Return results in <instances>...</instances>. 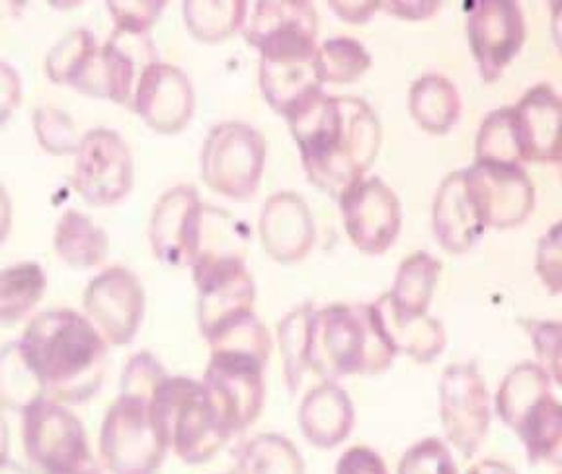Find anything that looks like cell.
Instances as JSON below:
<instances>
[{
  "label": "cell",
  "mask_w": 562,
  "mask_h": 474,
  "mask_svg": "<svg viewBox=\"0 0 562 474\" xmlns=\"http://www.w3.org/2000/svg\"><path fill=\"white\" fill-rule=\"evenodd\" d=\"M308 182L338 200L378 158L383 129L371 105L323 90L285 115Z\"/></svg>",
  "instance_id": "cell-1"
},
{
  "label": "cell",
  "mask_w": 562,
  "mask_h": 474,
  "mask_svg": "<svg viewBox=\"0 0 562 474\" xmlns=\"http://www.w3.org/2000/svg\"><path fill=\"white\" fill-rule=\"evenodd\" d=\"M20 342L44 381L47 400L65 406L87 403L104 385L108 343L77 311L40 313Z\"/></svg>",
  "instance_id": "cell-2"
},
{
  "label": "cell",
  "mask_w": 562,
  "mask_h": 474,
  "mask_svg": "<svg viewBox=\"0 0 562 474\" xmlns=\"http://www.w3.org/2000/svg\"><path fill=\"white\" fill-rule=\"evenodd\" d=\"M395 358L371 303L313 308L307 330L308 373L323 381L381 375Z\"/></svg>",
  "instance_id": "cell-3"
},
{
  "label": "cell",
  "mask_w": 562,
  "mask_h": 474,
  "mask_svg": "<svg viewBox=\"0 0 562 474\" xmlns=\"http://www.w3.org/2000/svg\"><path fill=\"white\" fill-rule=\"evenodd\" d=\"M553 385L537 363L524 361L509 369L494 396V410L518 436L531 465L561 459L562 408Z\"/></svg>",
  "instance_id": "cell-4"
},
{
  "label": "cell",
  "mask_w": 562,
  "mask_h": 474,
  "mask_svg": "<svg viewBox=\"0 0 562 474\" xmlns=\"http://www.w3.org/2000/svg\"><path fill=\"white\" fill-rule=\"evenodd\" d=\"M150 410L168 448L188 465L207 463L231 439L202 381L165 379L150 400Z\"/></svg>",
  "instance_id": "cell-5"
},
{
  "label": "cell",
  "mask_w": 562,
  "mask_h": 474,
  "mask_svg": "<svg viewBox=\"0 0 562 474\" xmlns=\"http://www.w3.org/2000/svg\"><path fill=\"white\" fill-rule=\"evenodd\" d=\"M168 449L149 398L117 396L100 430V455L110 474H157Z\"/></svg>",
  "instance_id": "cell-6"
},
{
  "label": "cell",
  "mask_w": 562,
  "mask_h": 474,
  "mask_svg": "<svg viewBox=\"0 0 562 474\" xmlns=\"http://www.w3.org/2000/svg\"><path fill=\"white\" fill-rule=\"evenodd\" d=\"M266 153V139L252 125L220 123L203 143V182L223 198L246 202L262 182Z\"/></svg>",
  "instance_id": "cell-7"
},
{
  "label": "cell",
  "mask_w": 562,
  "mask_h": 474,
  "mask_svg": "<svg viewBox=\"0 0 562 474\" xmlns=\"http://www.w3.org/2000/svg\"><path fill=\"white\" fill-rule=\"evenodd\" d=\"M22 441L42 474H72L92 465L87 430L65 404L42 400L22 414Z\"/></svg>",
  "instance_id": "cell-8"
},
{
  "label": "cell",
  "mask_w": 562,
  "mask_h": 474,
  "mask_svg": "<svg viewBox=\"0 0 562 474\" xmlns=\"http://www.w3.org/2000/svg\"><path fill=\"white\" fill-rule=\"evenodd\" d=\"M158 63L157 47L149 35L125 34L114 30L104 45H98L85 69L70 88L98 100L132 108L140 75Z\"/></svg>",
  "instance_id": "cell-9"
},
{
  "label": "cell",
  "mask_w": 562,
  "mask_h": 474,
  "mask_svg": "<svg viewBox=\"0 0 562 474\" xmlns=\"http://www.w3.org/2000/svg\"><path fill=\"white\" fill-rule=\"evenodd\" d=\"M439 420L449 443L471 459L491 431V395L476 363H453L439 381Z\"/></svg>",
  "instance_id": "cell-10"
},
{
  "label": "cell",
  "mask_w": 562,
  "mask_h": 474,
  "mask_svg": "<svg viewBox=\"0 0 562 474\" xmlns=\"http://www.w3.org/2000/svg\"><path fill=\"white\" fill-rule=\"evenodd\" d=\"M72 188L94 207H112L133 188V157L120 133L97 127L85 133L75 150Z\"/></svg>",
  "instance_id": "cell-11"
},
{
  "label": "cell",
  "mask_w": 562,
  "mask_h": 474,
  "mask_svg": "<svg viewBox=\"0 0 562 474\" xmlns=\"http://www.w3.org/2000/svg\"><path fill=\"white\" fill-rule=\"evenodd\" d=\"M198 287V325L203 338L231 318L255 311L256 283L237 252H205L193 260Z\"/></svg>",
  "instance_id": "cell-12"
},
{
  "label": "cell",
  "mask_w": 562,
  "mask_h": 474,
  "mask_svg": "<svg viewBox=\"0 0 562 474\" xmlns=\"http://www.w3.org/2000/svg\"><path fill=\"white\" fill-rule=\"evenodd\" d=\"M82 305L85 316L108 346H127L143 325L147 297L132 270L112 266L88 283Z\"/></svg>",
  "instance_id": "cell-13"
},
{
  "label": "cell",
  "mask_w": 562,
  "mask_h": 474,
  "mask_svg": "<svg viewBox=\"0 0 562 474\" xmlns=\"http://www.w3.org/2000/svg\"><path fill=\"white\" fill-rule=\"evenodd\" d=\"M346 235L369 256L385 255L403 227L396 193L381 178H361L338 198Z\"/></svg>",
  "instance_id": "cell-14"
},
{
  "label": "cell",
  "mask_w": 562,
  "mask_h": 474,
  "mask_svg": "<svg viewBox=\"0 0 562 474\" xmlns=\"http://www.w3.org/2000/svg\"><path fill=\"white\" fill-rule=\"evenodd\" d=\"M266 368L250 358L211 353L202 383L231 436L250 428L262 413Z\"/></svg>",
  "instance_id": "cell-15"
},
{
  "label": "cell",
  "mask_w": 562,
  "mask_h": 474,
  "mask_svg": "<svg viewBox=\"0 0 562 474\" xmlns=\"http://www.w3.org/2000/svg\"><path fill=\"white\" fill-rule=\"evenodd\" d=\"M467 40L484 82L501 79L526 42V18L518 2L479 0L467 9Z\"/></svg>",
  "instance_id": "cell-16"
},
{
  "label": "cell",
  "mask_w": 562,
  "mask_h": 474,
  "mask_svg": "<svg viewBox=\"0 0 562 474\" xmlns=\"http://www.w3.org/2000/svg\"><path fill=\"white\" fill-rule=\"evenodd\" d=\"M200 193L190 184L170 188L158 198L149 223V240L158 262L190 268L200 246L203 215Z\"/></svg>",
  "instance_id": "cell-17"
},
{
  "label": "cell",
  "mask_w": 562,
  "mask_h": 474,
  "mask_svg": "<svg viewBox=\"0 0 562 474\" xmlns=\"http://www.w3.org/2000/svg\"><path fill=\"white\" fill-rule=\"evenodd\" d=\"M132 110L153 132L175 135L192 122L195 92L184 70L155 63L140 75L133 94Z\"/></svg>",
  "instance_id": "cell-18"
},
{
  "label": "cell",
  "mask_w": 562,
  "mask_h": 474,
  "mask_svg": "<svg viewBox=\"0 0 562 474\" xmlns=\"http://www.w3.org/2000/svg\"><path fill=\"white\" fill-rule=\"evenodd\" d=\"M260 90L273 112L290 114L323 87L318 45H288L260 53Z\"/></svg>",
  "instance_id": "cell-19"
},
{
  "label": "cell",
  "mask_w": 562,
  "mask_h": 474,
  "mask_svg": "<svg viewBox=\"0 0 562 474\" xmlns=\"http://www.w3.org/2000/svg\"><path fill=\"white\" fill-rule=\"evenodd\" d=\"M486 228L519 227L536 205V185L521 167L479 165L465 168Z\"/></svg>",
  "instance_id": "cell-20"
},
{
  "label": "cell",
  "mask_w": 562,
  "mask_h": 474,
  "mask_svg": "<svg viewBox=\"0 0 562 474\" xmlns=\"http://www.w3.org/2000/svg\"><path fill=\"white\" fill-rule=\"evenodd\" d=\"M431 227L439 246L449 255H465L483 237L486 223L467 170L451 172L439 184L434 198Z\"/></svg>",
  "instance_id": "cell-21"
},
{
  "label": "cell",
  "mask_w": 562,
  "mask_h": 474,
  "mask_svg": "<svg viewBox=\"0 0 562 474\" xmlns=\"http://www.w3.org/2000/svg\"><path fill=\"white\" fill-rule=\"evenodd\" d=\"M258 228L266 255L276 262H301L315 246V219L297 193L278 192L268 198Z\"/></svg>",
  "instance_id": "cell-22"
},
{
  "label": "cell",
  "mask_w": 562,
  "mask_h": 474,
  "mask_svg": "<svg viewBox=\"0 0 562 474\" xmlns=\"http://www.w3.org/2000/svg\"><path fill=\"white\" fill-rule=\"evenodd\" d=\"M524 162H561V98L551 84H537L514 105Z\"/></svg>",
  "instance_id": "cell-23"
},
{
  "label": "cell",
  "mask_w": 562,
  "mask_h": 474,
  "mask_svg": "<svg viewBox=\"0 0 562 474\" xmlns=\"http://www.w3.org/2000/svg\"><path fill=\"white\" fill-rule=\"evenodd\" d=\"M246 44L258 52L276 45L316 44L318 14L311 2H256L243 26Z\"/></svg>",
  "instance_id": "cell-24"
},
{
  "label": "cell",
  "mask_w": 562,
  "mask_h": 474,
  "mask_svg": "<svg viewBox=\"0 0 562 474\" xmlns=\"http://www.w3.org/2000/svg\"><path fill=\"white\" fill-rule=\"evenodd\" d=\"M356 410L350 396L336 381L311 388L299 406V426L311 445L334 449L350 438Z\"/></svg>",
  "instance_id": "cell-25"
},
{
  "label": "cell",
  "mask_w": 562,
  "mask_h": 474,
  "mask_svg": "<svg viewBox=\"0 0 562 474\" xmlns=\"http://www.w3.org/2000/svg\"><path fill=\"white\" fill-rule=\"evenodd\" d=\"M386 342L398 353H406L416 363H431L448 343L446 328L430 315H403L389 303L385 293L371 303Z\"/></svg>",
  "instance_id": "cell-26"
},
{
  "label": "cell",
  "mask_w": 562,
  "mask_h": 474,
  "mask_svg": "<svg viewBox=\"0 0 562 474\" xmlns=\"http://www.w3.org/2000/svg\"><path fill=\"white\" fill-rule=\"evenodd\" d=\"M55 252L63 262L77 270H90L102 266L110 250L104 228L77 210L65 211L53 235Z\"/></svg>",
  "instance_id": "cell-27"
},
{
  "label": "cell",
  "mask_w": 562,
  "mask_h": 474,
  "mask_svg": "<svg viewBox=\"0 0 562 474\" xmlns=\"http://www.w3.org/2000/svg\"><path fill=\"white\" fill-rule=\"evenodd\" d=\"M408 108L424 132L446 135L459 122L461 97L451 80L441 75H426L411 88Z\"/></svg>",
  "instance_id": "cell-28"
},
{
  "label": "cell",
  "mask_w": 562,
  "mask_h": 474,
  "mask_svg": "<svg viewBox=\"0 0 562 474\" xmlns=\"http://www.w3.org/2000/svg\"><path fill=\"white\" fill-rule=\"evenodd\" d=\"M441 262L428 252H414L398 266L393 290L385 293L389 303L403 315H428L436 293Z\"/></svg>",
  "instance_id": "cell-29"
},
{
  "label": "cell",
  "mask_w": 562,
  "mask_h": 474,
  "mask_svg": "<svg viewBox=\"0 0 562 474\" xmlns=\"http://www.w3.org/2000/svg\"><path fill=\"white\" fill-rule=\"evenodd\" d=\"M45 385L20 340L0 348V406L12 413H26L45 400Z\"/></svg>",
  "instance_id": "cell-30"
},
{
  "label": "cell",
  "mask_w": 562,
  "mask_h": 474,
  "mask_svg": "<svg viewBox=\"0 0 562 474\" xmlns=\"http://www.w3.org/2000/svg\"><path fill=\"white\" fill-rule=\"evenodd\" d=\"M47 278L35 262H20L0 270V328L18 325L44 298Z\"/></svg>",
  "instance_id": "cell-31"
},
{
  "label": "cell",
  "mask_w": 562,
  "mask_h": 474,
  "mask_svg": "<svg viewBox=\"0 0 562 474\" xmlns=\"http://www.w3.org/2000/svg\"><path fill=\"white\" fill-rule=\"evenodd\" d=\"M205 340L210 343L211 353L217 356H238L250 358L268 365L272 353V336L260 318L252 313L235 316L227 323L213 328Z\"/></svg>",
  "instance_id": "cell-32"
},
{
  "label": "cell",
  "mask_w": 562,
  "mask_h": 474,
  "mask_svg": "<svg viewBox=\"0 0 562 474\" xmlns=\"http://www.w3.org/2000/svg\"><path fill=\"white\" fill-rule=\"evenodd\" d=\"M233 474H305V461L291 439L260 433L238 449Z\"/></svg>",
  "instance_id": "cell-33"
},
{
  "label": "cell",
  "mask_w": 562,
  "mask_h": 474,
  "mask_svg": "<svg viewBox=\"0 0 562 474\" xmlns=\"http://www.w3.org/2000/svg\"><path fill=\"white\" fill-rule=\"evenodd\" d=\"M184 22L190 34L203 44H220L245 26L248 4L243 0L228 2H184Z\"/></svg>",
  "instance_id": "cell-34"
},
{
  "label": "cell",
  "mask_w": 562,
  "mask_h": 474,
  "mask_svg": "<svg viewBox=\"0 0 562 474\" xmlns=\"http://www.w3.org/2000/svg\"><path fill=\"white\" fill-rule=\"evenodd\" d=\"M479 165H501V167H521V147H519L518 127L514 108H502L486 115L476 135V155Z\"/></svg>",
  "instance_id": "cell-35"
},
{
  "label": "cell",
  "mask_w": 562,
  "mask_h": 474,
  "mask_svg": "<svg viewBox=\"0 0 562 474\" xmlns=\"http://www.w3.org/2000/svg\"><path fill=\"white\" fill-rule=\"evenodd\" d=\"M315 305L305 303L283 316L278 325V342H280L281 360H283V377L291 393H295L303 377L308 373L307 365V330L308 318Z\"/></svg>",
  "instance_id": "cell-36"
},
{
  "label": "cell",
  "mask_w": 562,
  "mask_h": 474,
  "mask_svg": "<svg viewBox=\"0 0 562 474\" xmlns=\"http://www.w3.org/2000/svg\"><path fill=\"white\" fill-rule=\"evenodd\" d=\"M318 67L323 82L348 84L368 72L371 55L360 42L338 35L318 47Z\"/></svg>",
  "instance_id": "cell-37"
},
{
  "label": "cell",
  "mask_w": 562,
  "mask_h": 474,
  "mask_svg": "<svg viewBox=\"0 0 562 474\" xmlns=\"http://www.w3.org/2000/svg\"><path fill=\"white\" fill-rule=\"evenodd\" d=\"M97 35L90 30L87 27L72 30L47 55L45 59L47 77L55 84L72 87L80 70L85 69V65L90 59V55L97 52Z\"/></svg>",
  "instance_id": "cell-38"
},
{
  "label": "cell",
  "mask_w": 562,
  "mask_h": 474,
  "mask_svg": "<svg viewBox=\"0 0 562 474\" xmlns=\"http://www.w3.org/2000/svg\"><path fill=\"white\" fill-rule=\"evenodd\" d=\"M34 132L42 149L49 155L63 157L75 155L79 147V133L69 115L57 108H40L34 112Z\"/></svg>",
  "instance_id": "cell-39"
},
{
  "label": "cell",
  "mask_w": 562,
  "mask_h": 474,
  "mask_svg": "<svg viewBox=\"0 0 562 474\" xmlns=\"http://www.w3.org/2000/svg\"><path fill=\"white\" fill-rule=\"evenodd\" d=\"M396 474H459V466L443 439L426 438L404 451Z\"/></svg>",
  "instance_id": "cell-40"
},
{
  "label": "cell",
  "mask_w": 562,
  "mask_h": 474,
  "mask_svg": "<svg viewBox=\"0 0 562 474\" xmlns=\"http://www.w3.org/2000/svg\"><path fill=\"white\" fill-rule=\"evenodd\" d=\"M167 377V371L150 351H139L123 368L120 395L140 396L153 400L158 385Z\"/></svg>",
  "instance_id": "cell-41"
},
{
  "label": "cell",
  "mask_w": 562,
  "mask_h": 474,
  "mask_svg": "<svg viewBox=\"0 0 562 474\" xmlns=\"http://www.w3.org/2000/svg\"><path fill=\"white\" fill-rule=\"evenodd\" d=\"M115 30L125 34L149 35L150 27L167 7L162 0H110L105 2Z\"/></svg>",
  "instance_id": "cell-42"
},
{
  "label": "cell",
  "mask_w": 562,
  "mask_h": 474,
  "mask_svg": "<svg viewBox=\"0 0 562 474\" xmlns=\"http://www.w3.org/2000/svg\"><path fill=\"white\" fill-rule=\"evenodd\" d=\"M529 338L536 346L539 368L551 377L554 385L561 383V323L553 320H527Z\"/></svg>",
  "instance_id": "cell-43"
},
{
  "label": "cell",
  "mask_w": 562,
  "mask_h": 474,
  "mask_svg": "<svg viewBox=\"0 0 562 474\" xmlns=\"http://www.w3.org/2000/svg\"><path fill=\"white\" fill-rule=\"evenodd\" d=\"M537 273L553 295L561 293V227L554 223L537 248Z\"/></svg>",
  "instance_id": "cell-44"
},
{
  "label": "cell",
  "mask_w": 562,
  "mask_h": 474,
  "mask_svg": "<svg viewBox=\"0 0 562 474\" xmlns=\"http://www.w3.org/2000/svg\"><path fill=\"white\" fill-rule=\"evenodd\" d=\"M334 474H389V469L375 449L353 445L340 455Z\"/></svg>",
  "instance_id": "cell-45"
},
{
  "label": "cell",
  "mask_w": 562,
  "mask_h": 474,
  "mask_svg": "<svg viewBox=\"0 0 562 474\" xmlns=\"http://www.w3.org/2000/svg\"><path fill=\"white\" fill-rule=\"evenodd\" d=\"M22 100V79L9 63L0 61V127L9 122Z\"/></svg>",
  "instance_id": "cell-46"
},
{
  "label": "cell",
  "mask_w": 562,
  "mask_h": 474,
  "mask_svg": "<svg viewBox=\"0 0 562 474\" xmlns=\"http://www.w3.org/2000/svg\"><path fill=\"white\" fill-rule=\"evenodd\" d=\"M439 2H379V10L404 20H426L438 12Z\"/></svg>",
  "instance_id": "cell-47"
},
{
  "label": "cell",
  "mask_w": 562,
  "mask_h": 474,
  "mask_svg": "<svg viewBox=\"0 0 562 474\" xmlns=\"http://www.w3.org/2000/svg\"><path fill=\"white\" fill-rule=\"evenodd\" d=\"M334 12L348 24H366L373 12H378L379 2H330Z\"/></svg>",
  "instance_id": "cell-48"
},
{
  "label": "cell",
  "mask_w": 562,
  "mask_h": 474,
  "mask_svg": "<svg viewBox=\"0 0 562 474\" xmlns=\"http://www.w3.org/2000/svg\"><path fill=\"white\" fill-rule=\"evenodd\" d=\"M465 474H519L516 469H512L508 463L504 461H496V459H484L474 463Z\"/></svg>",
  "instance_id": "cell-49"
},
{
  "label": "cell",
  "mask_w": 562,
  "mask_h": 474,
  "mask_svg": "<svg viewBox=\"0 0 562 474\" xmlns=\"http://www.w3.org/2000/svg\"><path fill=\"white\" fill-rule=\"evenodd\" d=\"M12 227V202L7 190L0 185V245L7 240Z\"/></svg>",
  "instance_id": "cell-50"
},
{
  "label": "cell",
  "mask_w": 562,
  "mask_h": 474,
  "mask_svg": "<svg viewBox=\"0 0 562 474\" xmlns=\"http://www.w3.org/2000/svg\"><path fill=\"white\" fill-rule=\"evenodd\" d=\"M10 451V431L9 424L4 420V416L0 413V463H4L9 459Z\"/></svg>",
  "instance_id": "cell-51"
},
{
  "label": "cell",
  "mask_w": 562,
  "mask_h": 474,
  "mask_svg": "<svg viewBox=\"0 0 562 474\" xmlns=\"http://www.w3.org/2000/svg\"><path fill=\"white\" fill-rule=\"evenodd\" d=\"M0 474H32L27 469L16 463V461H12V459H7L4 463H0Z\"/></svg>",
  "instance_id": "cell-52"
},
{
  "label": "cell",
  "mask_w": 562,
  "mask_h": 474,
  "mask_svg": "<svg viewBox=\"0 0 562 474\" xmlns=\"http://www.w3.org/2000/svg\"><path fill=\"white\" fill-rule=\"evenodd\" d=\"M72 474H100L98 473V469L94 465H88L85 466V469H80V471H77V473Z\"/></svg>",
  "instance_id": "cell-53"
}]
</instances>
